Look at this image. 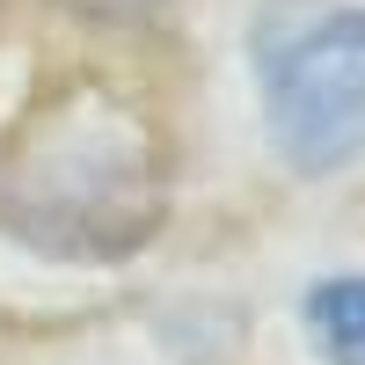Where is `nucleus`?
<instances>
[{"label": "nucleus", "instance_id": "obj_1", "mask_svg": "<svg viewBox=\"0 0 365 365\" xmlns=\"http://www.w3.org/2000/svg\"><path fill=\"white\" fill-rule=\"evenodd\" d=\"M256 96L278 161L336 175L365 154V8L292 0L256 29Z\"/></svg>", "mask_w": 365, "mask_h": 365}, {"label": "nucleus", "instance_id": "obj_2", "mask_svg": "<svg viewBox=\"0 0 365 365\" xmlns=\"http://www.w3.org/2000/svg\"><path fill=\"white\" fill-rule=\"evenodd\" d=\"M299 322L329 365H365V270H329L307 285Z\"/></svg>", "mask_w": 365, "mask_h": 365}]
</instances>
